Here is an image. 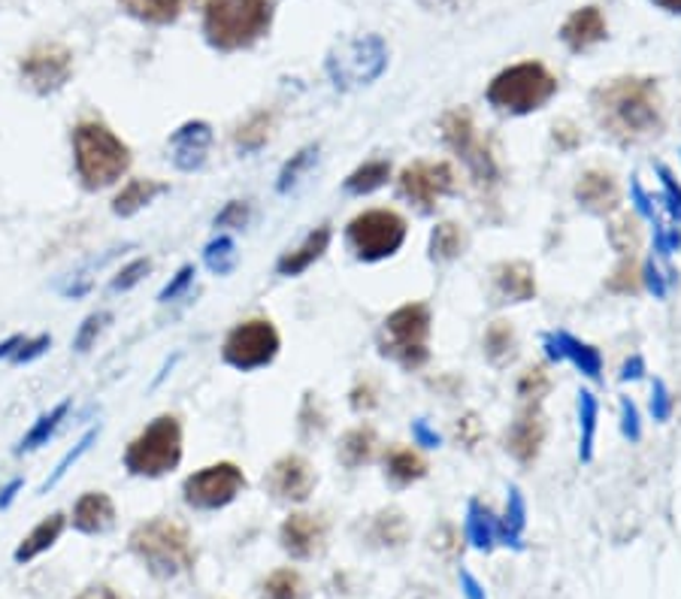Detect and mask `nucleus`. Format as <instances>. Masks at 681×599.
Returning <instances> with one entry per match:
<instances>
[{"label":"nucleus","mask_w":681,"mask_h":599,"mask_svg":"<svg viewBox=\"0 0 681 599\" xmlns=\"http://www.w3.org/2000/svg\"><path fill=\"white\" fill-rule=\"evenodd\" d=\"M331 240H334V230L327 228V224L315 228L303 243L297 245L295 252H288V255L279 257L276 269H279L282 276H303L315 261H322L324 252L331 249Z\"/></svg>","instance_id":"nucleus-24"},{"label":"nucleus","mask_w":681,"mask_h":599,"mask_svg":"<svg viewBox=\"0 0 681 599\" xmlns=\"http://www.w3.org/2000/svg\"><path fill=\"white\" fill-rule=\"evenodd\" d=\"M77 599H122V597H116L109 587H89V590H82Z\"/></svg>","instance_id":"nucleus-58"},{"label":"nucleus","mask_w":681,"mask_h":599,"mask_svg":"<svg viewBox=\"0 0 681 599\" xmlns=\"http://www.w3.org/2000/svg\"><path fill=\"white\" fill-rule=\"evenodd\" d=\"M388 466V475L397 482V485H412V482H418V479H425L427 475V460L418 454V451H412V448H394L385 460Z\"/></svg>","instance_id":"nucleus-30"},{"label":"nucleus","mask_w":681,"mask_h":599,"mask_svg":"<svg viewBox=\"0 0 681 599\" xmlns=\"http://www.w3.org/2000/svg\"><path fill=\"white\" fill-rule=\"evenodd\" d=\"M621 418H624V424H621V427H624V436L636 442L643 430H639V415H636V406H633L627 396L621 400Z\"/></svg>","instance_id":"nucleus-49"},{"label":"nucleus","mask_w":681,"mask_h":599,"mask_svg":"<svg viewBox=\"0 0 681 599\" xmlns=\"http://www.w3.org/2000/svg\"><path fill=\"white\" fill-rule=\"evenodd\" d=\"M212 146V128L206 122H185L180 130H173L170 149H173V164L182 173H194L206 164V152Z\"/></svg>","instance_id":"nucleus-18"},{"label":"nucleus","mask_w":681,"mask_h":599,"mask_svg":"<svg viewBox=\"0 0 681 599\" xmlns=\"http://www.w3.org/2000/svg\"><path fill=\"white\" fill-rule=\"evenodd\" d=\"M270 130H273V115L270 113H255L249 122H243L236 134H233V146L240 149V152H261L267 140H270Z\"/></svg>","instance_id":"nucleus-31"},{"label":"nucleus","mask_w":681,"mask_h":599,"mask_svg":"<svg viewBox=\"0 0 681 599\" xmlns=\"http://www.w3.org/2000/svg\"><path fill=\"white\" fill-rule=\"evenodd\" d=\"M19 77L34 94L49 97L73 77V51L65 43H39L19 61Z\"/></svg>","instance_id":"nucleus-12"},{"label":"nucleus","mask_w":681,"mask_h":599,"mask_svg":"<svg viewBox=\"0 0 681 599\" xmlns=\"http://www.w3.org/2000/svg\"><path fill=\"white\" fill-rule=\"evenodd\" d=\"M605 288L615 293H631L639 288V276H636V264H633V255L624 257V264L615 269V276L605 281Z\"/></svg>","instance_id":"nucleus-45"},{"label":"nucleus","mask_w":681,"mask_h":599,"mask_svg":"<svg viewBox=\"0 0 681 599\" xmlns=\"http://www.w3.org/2000/svg\"><path fill=\"white\" fill-rule=\"evenodd\" d=\"M463 255V233L458 224L451 221H442L430 233V261L437 264H449L454 257Z\"/></svg>","instance_id":"nucleus-33"},{"label":"nucleus","mask_w":681,"mask_h":599,"mask_svg":"<svg viewBox=\"0 0 681 599\" xmlns=\"http://www.w3.org/2000/svg\"><path fill=\"white\" fill-rule=\"evenodd\" d=\"M485 355L490 364H506L515 357V331L509 321H494L485 331Z\"/></svg>","instance_id":"nucleus-34"},{"label":"nucleus","mask_w":681,"mask_h":599,"mask_svg":"<svg viewBox=\"0 0 681 599\" xmlns=\"http://www.w3.org/2000/svg\"><path fill=\"white\" fill-rule=\"evenodd\" d=\"M67 412H70V400H61L58 406H51L49 412H43L37 418V424H34V427L22 436V442L15 446V454L22 458V454H31V451H37V448L49 446V439L58 434V427H61V422L67 418Z\"/></svg>","instance_id":"nucleus-29"},{"label":"nucleus","mask_w":681,"mask_h":599,"mask_svg":"<svg viewBox=\"0 0 681 599\" xmlns=\"http://www.w3.org/2000/svg\"><path fill=\"white\" fill-rule=\"evenodd\" d=\"M597 125L621 146L651 137L660 128V94L655 79H612L591 97Z\"/></svg>","instance_id":"nucleus-1"},{"label":"nucleus","mask_w":681,"mask_h":599,"mask_svg":"<svg viewBox=\"0 0 681 599\" xmlns=\"http://www.w3.org/2000/svg\"><path fill=\"white\" fill-rule=\"evenodd\" d=\"M655 3L667 13H681V0H655Z\"/></svg>","instance_id":"nucleus-59"},{"label":"nucleus","mask_w":681,"mask_h":599,"mask_svg":"<svg viewBox=\"0 0 681 599\" xmlns=\"http://www.w3.org/2000/svg\"><path fill=\"white\" fill-rule=\"evenodd\" d=\"M442 140L449 142V149L463 164L470 166V173L478 185H497L500 182V166L490 152L488 140H482L476 130V122L466 110H451L442 118Z\"/></svg>","instance_id":"nucleus-9"},{"label":"nucleus","mask_w":681,"mask_h":599,"mask_svg":"<svg viewBox=\"0 0 681 599\" xmlns=\"http://www.w3.org/2000/svg\"><path fill=\"white\" fill-rule=\"evenodd\" d=\"M149 269H152V261H149V257H137V261H130L128 267H122V273L113 279L109 288H113L116 293L130 291V288H137V285H140L142 276H149Z\"/></svg>","instance_id":"nucleus-43"},{"label":"nucleus","mask_w":681,"mask_h":599,"mask_svg":"<svg viewBox=\"0 0 681 599\" xmlns=\"http://www.w3.org/2000/svg\"><path fill=\"white\" fill-rule=\"evenodd\" d=\"M388 51L379 37L355 39L339 51L331 55L327 61V73L334 79L336 89H358V85H370L382 70H385Z\"/></svg>","instance_id":"nucleus-13"},{"label":"nucleus","mask_w":681,"mask_h":599,"mask_svg":"<svg viewBox=\"0 0 681 599\" xmlns=\"http://www.w3.org/2000/svg\"><path fill=\"white\" fill-rule=\"evenodd\" d=\"M545 352L552 360H569L576 370H581L588 379H600L603 372V360H600V352L593 345L581 343L576 336H569L566 331L549 333L545 336Z\"/></svg>","instance_id":"nucleus-20"},{"label":"nucleus","mask_w":681,"mask_h":599,"mask_svg":"<svg viewBox=\"0 0 681 599\" xmlns=\"http://www.w3.org/2000/svg\"><path fill=\"white\" fill-rule=\"evenodd\" d=\"M351 406L358 408H373L376 406V396H373V388L367 384V388H355L351 391Z\"/></svg>","instance_id":"nucleus-54"},{"label":"nucleus","mask_w":681,"mask_h":599,"mask_svg":"<svg viewBox=\"0 0 681 599\" xmlns=\"http://www.w3.org/2000/svg\"><path fill=\"white\" fill-rule=\"evenodd\" d=\"M245 491V475L243 470L231 463V460H221L212 466L192 472L182 485V497L185 503L197 511H216L231 506L233 499Z\"/></svg>","instance_id":"nucleus-11"},{"label":"nucleus","mask_w":681,"mask_h":599,"mask_svg":"<svg viewBox=\"0 0 681 599\" xmlns=\"http://www.w3.org/2000/svg\"><path fill=\"white\" fill-rule=\"evenodd\" d=\"M376 446H379V436H376L373 427H370V424H360V427H355V430H348V434L343 436L336 458H339V463H343L346 470H358V466L373 460Z\"/></svg>","instance_id":"nucleus-28"},{"label":"nucleus","mask_w":681,"mask_h":599,"mask_svg":"<svg viewBox=\"0 0 681 599\" xmlns=\"http://www.w3.org/2000/svg\"><path fill=\"white\" fill-rule=\"evenodd\" d=\"M194 276H197V273H194L192 264H185V267H182L180 273H176V276H173V279H170L168 285L161 288V293H158V300H161V303H170V300H176V297H180V293L185 291L188 285H192Z\"/></svg>","instance_id":"nucleus-47"},{"label":"nucleus","mask_w":681,"mask_h":599,"mask_svg":"<svg viewBox=\"0 0 681 599\" xmlns=\"http://www.w3.org/2000/svg\"><path fill=\"white\" fill-rule=\"evenodd\" d=\"M494 291L500 303H528L536 297V273L528 261H509L494 267Z\"/></svg>","instance_id":"nucleus-21"},{"label":"nucleus","mask_w":681,"mask_h":599,"mask_svg":"<svg viewBox=\"0 0 681 599\" xmlns=\"http://www.w3.org/2000/svg\"><path fill=\"white\" fill-rule=\"evenodd\" d=\"M660 178H663V188H667L669 212L676 218H681V188L676 185V178H672V173H669L667 166H660Z\"/></svg>","instance_id":"nucleus-50"},{"label":"nucleus","mask_w":681,"mask_h":599,"mask_svg":"<svg viewBox=\"0 0 681 599\" xmlns=\"http://www.w3.org/2000/svg\"><path fill=\"white\" fill-rule=\"evenodd\" d=\"M65 527H67V518L61 515V511H55V515H49L46 521H39L31 533L19 542V549H15V563H31L34 557H39L43 551H49L55 542H58V535L65 533Z\"/></svg>","instance_id":"nucleus-27"},{"label":"nucleus","mask_w":681,"mask_h":599,"mask_svg":"<svg viewBox=\"0 0 681 599\" xmlns=\"http://www.w3.org/2000/svg\"><path fill=\"white\" fill-rule=\"evenodd\" d=\"M49 345H51L49 333H39V336H34V339H27L25 336L22 345L13 352V357H10V364H15V367L31 364V360H37L39 355H46V352H49Z\"/></svg>","instance_id":"nucleus-44"},{"label":"nucleus","mask_w":681,"mask_h":599,"mask_svg":"<svg viewBox=\"0 0 681 599\" xmlns=\"http://www.w3.org/2000/svg\"><path fill=\"white\" fill-rule=\"evenodd\" d=\"M557 94V79L540 61H524L503 70L488 85V103L503 113L528 115L542 110Z\"/></svg>","instance_id":"nucleus-6"},{"label":"nucleus","mask_w":681,"mask_h":599,"mask_svg":"<svg viewBox=\"0 0 681 599\" xmlns=\"http://www.w3.org/2000/svg\"><path fill=\"white\" fill-rule=\"evenodd\" d=\"M576 200H579L593 216H609L621 206V192L612 173L605 170H588L576 185Z\"/></svg>","instance_id":"nucleus-19"},{"label":"nucleus","mask_w":681,"mask_h":599,"mask_svg":"<svg viewBox=\"0 0 681 599\" xmlns=\"http://www.w3.org/2000/svg\"><path fill=\"white\" fill-rule=\"evenodd\" d=\"M609 243L615 249L617 255H633L636 252V243H639V230H636V221L631 216L617 218L609 228Z\"/></svg>","instance_id":"nucleus-41"},{"label":"nucleus","mask_w":681,"mask_h":599,"mask_svg":"<svg viewBox=\"0 0 681 599\" xmlns=\"http://www.w3.org/2000/svg\"><path fill=\"white\" fill-rule=\"evenodd\" d=\"M549 388H552L549 372L542 370V367H530V370L521 376V382H518V396H524L528 403H540L542 396L549 394Z\"/></svg>","instance_id":"nucleus-42"},{"label":"nucleus","mask_w":681,"mask_h":599,"mask_svg":"<svg viewBox=\"0 0 681 599\" xmlns=\"http://www.w3.org/2000/svg\"><path fill=\"white\" fill-rule=\"evenodd\" d=\"M315 158H319V146H303L300 152L291 154V161H288V164L282 166V173H279L276 192L279 194L291 192L297 182H300V176H303L309 166H312V161H315Z\"/></svg>","instance_id":"nucleus-37"},{"label":"nucleus","mask_w":681,"mask_h":599,"mask_svg":"<svg viewBox=\"0 0 681 599\" xmlns=\"http://www.w3.org/2000/svg\"><path fill=\"white\" fill-rule=\"evenodd\" d=\"M400 194L415 204L422 212H434L446 194L454 192L458 176L449 161H415L397 178Z\"/></svg>","instance_id":"nucleus-14"},{"label":"nucleus","mask_w":681,"mask_h":599,"mask_svg":"<svg viewBox=\"0 0 681 599\" xmlns=\"http://www.w3.org/2000/svg\"><path fill=\"white\" fill-rule=\"evenodd\" d=\"M113 523H116V503H113L109 494L89 491V494H82L77 499V506H73V527H77L79 533H106Z\"/></svg>","instance_id":"nucleus-22"},{"label":"nucleus","mask_w":681,"mask_h":599,"mask_svg":"<svg viewBox=\"0 0 681 599\" xmlns=\"http://www.w3.org/2000/svg\"><path fill=\"white\" fill-rule=\"evenodd\" d=\"M315 470L307 458L300 454H285L273 463L267 475H264V485L276 499L285 503H307L309 494L315 491Z\"/></svg>","instance_id":"nucleus-15"},{"label":"nucleus","mask_w":681,"mask_h":599,"mask_svg":"<svg viewBox=\"0 0 681 599\" xmlns=\"http://www.w3.org/2000/svg\"><path fill=\"white\" fill-rule=\"evenodd\" d=\"M346 233L355 255L376 264V261L397 255L400 245L406 243V218L391 209H370L363 216L351 218Z\"/></svg>","instance_id":"nucleus-8"},{"label":"nucleus","mask_w":681,"mask_h":599,"mask_svg":"<svg viewBox=\"0 0 681 599\" xmlns=\"http://www.w3.org/2000/svg\"><path fill=\"white\" fill-rule=\"evenodd\" d=\"M282 348L279 331L273 327L267 319H252L236 324L228 339L221 345V357L224 364L240 372L261 370V367H270L276 355Z\"/></svg>","instance_id":"nucleus-10"},{"label":"nucleus","mask_w":681,"mask_h":599,"mask_svg":"<svg viewBox=\"0 0 681 599\" xmlns=\"http://www.w3.org/2000/svg\"><path fill=\"white\" fill-rule=\"evenodd\" d=\"M22 485H25L22 479H13L10 485H7V487H3V491H0V509H10V503H13L15 494L22 491Z\"/></svg>","instance_id":"nucleus-55"},{"label":"nucleus","mask_w":681,"mask_h":599,"mask_svg":"<svg viewBox=\"0 0 681 599\" xmlns=\"http://www.w3.org/2000/svg\"><path fill=\"white\" fill-rule=\"evenodd\" d=\"M168 182H158V178H130L128 185L113 197V212L118 218H134L142 212L146 206L154 204L161 194H168Z\"/></svg>","instance_id":"nucleus-25"},{"label":"nucleus","mask_w":681,"mask_h":599,"mask_svg":"<svg viewBox=\"0 0 681 599\" xmlns=\"http://www.w3.org/2000/svg\"><path fill=\"white\" fill-rule=\"evenodd\" d=\"M204 261L216 276H231L240 255H236V245H233L231 237H219V240H212V243L206 245Z\"/></svg>","instance_id":"nucleus-36"},{"label":"nucleus","mask_w":681,"mask_h":599,"mask_svg":"<svg viewBox=\"0 0 681 599\" xmlns=\"http://www.w3.org/2000/svg\"><path fill=\"white\" fill-rule=\"evenodd\" d=\"M651 412H655L657 422H663L669 415V394L663 382H655V396H651Z\"/></svg>","instance_id":"nucleus-52"},{"label":"nucleus","mask_w":681,"mask_h":599,"mask_svg":"<svg viewBox=\"0 0 681 599\" xmlns=\"http://www.w3.org/2000/svg\"><path fill=\"white\" fill-rule=\"evenodd\" d=\"M249 218H252V209L245 200H231V204L221 209L219 216H216V228H231V230H240L249 224Z\"/></svg>","instance_id":"nucleus-46"},{"label":"nucleus","mask_w":681,"mask_h":599,"mask_svg":"<svg viewBox=\"0 0 681 599\" xmlns=\"http://www.w3.org/2000/svg\"><path fill=\"white\" fill-rule=\"evenodd\" d=\"M73 164L85 192H103L130 170V149L103 122H79L73 128Z\"/></svg>","instance_id":"nucleus-3"},{"label":"nucleus","mask_w":681,"mask_h":599,"mask_svg":"<svg viewBox=\"0 0 681 599\" xmlns=\"http://www.w3.org/2000/svg\"><path fill=\"white\" fill-rule=\"evenodd\" d=\"M273 0H206L204 37L212 49L240 51L270 34Z\"/></svg>","instance_id":"nucleus-2"},{"label":"nucleus","mask_w":681,"mask_h":599,"mask_svg":"<svg viewBox=\"0 0 681 599\" xmlns=\"http://www.w3.org/2000/svg\"><path fill=\"white\" fill-rule=\"evenodd\" d=\"M412 434H415V439L422 442V446L427 448H437L439 446V436L427 427V422H415L412 424Z\"/></svg>","instance_id":"nucleus-53"},{"label":"nucleus","mask_w":681,"mask_h":599,"mask_svg":"<svg viewBox=\"0 0 681 599\" xmlns=\"http://www.w3.org/2000/svg\"><path fill=\"white\" fill-rule=\"evenodd\" d=\"M379 352L403 370H422L430 360V307L406 303L394 309L379 331Z\"/></svg>","instance_id":"nucleus-5"},{"label":"nucleus","mask_w":681,"mask_h":599,"mask_svg":"<svg viewBox=\"0 0 681 599\" xmlns=\"http://www.w3.org/2000/svg\"><path fill=\"white\" fill-rule=\"evenodd\" d=\"M597 415H600V406H597V396L591 391H579V427H581V446L579 458L588 463L593 458V436H597Z\"/></svg>","instance_id":"nucleus-35"},{"label":"nucleus","mask_w":681,"mask_h":599,"mask_svg":"<svg viewBox=\"0 0 681 599\" xmlns=\"http://www.w3.org/2000/svg\"><path fill=\"white\" fill-rule=\"evenodd\" d=\"M388 178H391V164H388L385 158H376V161L360 164L358 170L346 178V192L348 194H373L385 185Z\"/></svg>","instance_id":"nucleus-32"},{"label":"nucleus","mask_w":681,"mask_h":599,"mask_svg":"<svg viewBox=\"0 0 681 599\" xmlns=\"http://www.w3.org/2000/svg\"><path fill=\"white\" fill-rule=\"evenodd\" d=\"M113 321V312H91L89 319L79 324L77 336H73V352L85 355L91 345L97 343V336L106 331V324Z\"/></svg>","instance_id":"nucleus-40"},{"label":"nucleus","mask_w":681,"mask_h":599,"mask_svg":"<svg viewBox=\"0 0 681 599\" xmlns=\"http://www.w3.org/2000/svg\"><path fill=\"white\" fill-rule=\"evenodd\" d=\"M470 533L476 539V545H488L490 539V515L488 511H482L478 503L470 506Z\"/></svg>","instance_id":"nucleus-48"},{"label":"nucleus","mask_w":681,"mask_h":599,"mask_svg":"<svg viewBox=\"0 0 681 599\" xmlns=\"http://www.w3.org/2000/svg\"><path fill=\"white\" fill-rule=\"evenodd\" d=\"M554 140H557L561 149H573L581 137H579V130L573 128L569 122H561V125H554Z\"/></svg>","instance_id":"nucleus-51"},{"label":"nucleus","mask_w":681,"mask_h":599,"mask_svg":"<svg viewBox=\"0 0 681 599\" xmlns=\"http://www.w3.org/2000/svg\"><path fill=\"white\" fill-rule=\"evenodd\" d=\"M97 434H101V427H91L89 434L82 436V439H79L77 446H73V448H70V451H67L65 458L58 460V466H55V472H51L49 479L43 482V487H39V494H49L51 487L58 485V482L65 479L67 472H70V466H73V463H77V460L82 458V454H89V448L94 446V439H97Z\"/></svg>","instance_id":"nucleus-39"},{"label":"nucleus","mask_w":681,"mask_h":599,"mask_svg":"<svg viewBox=\"0 0 681 599\" xmlns=\"http://www.w3.org/2000/svg\"><path fill=\"white\" fill-rule=\"evenodd\" d=\"M645 370V364H643V357H633V360H627L624 364V372H621V379L627 382V379H639Z\"/></svg>","instance_id":"nucleus-57"},{"label":"nucleus","mask_w":681,"mask_h":599,"mask_svg":"<svg viewBox=\"0 0 681 599\" xmlns=\"http://www.w3.org/2000/svg\"><path fill=\"white\" fill-rule=\"evenodd\" d=\"M194 0H118V7L146 25H173Z\"/></svg>","instance_id":"nucleus-26"},{"label":"nucleus","mask_w":681,"mask_h":599,"mask_svg":"<svg viewBox=\"0 0 681 599\" xmlns=\"http://www.w3.org/2000/svg\"><path fill=\"white\" fill-rule=\"evenodd\" d=\"M182 463V424L176 415H158L125 448V470L140 479H161Z\"/></svg>","instance_id":"nucleus-7"},{"label":"nucleus","mask_w":681,"mask_h":599,"mask_svg":"<svg viewBox=\"0 0 681 599\" xmlns=\"http://www.w3.org/2000/svg\"><path fill=\"white\" fill-rule=\"evenodd\" d=\"M633 197H636V209H639L645 218H655V212H651V204H648V197H645L643 185H639V182H633Z\"/></svg>","instance_id":"nucleus-56"},{"label":"nucleus","mask_w":681,"mask_h":599,"mask_svg":"<svg viewBox=\"0 0 681 599\" xmlns=\"http://www.w3.org/2000/svg\"><path fill=\"white\" fill-rule=\"evenodd\" d=\"M279 542H282V549L288 551L291 557H297V561H309V557L319 554L324 545L322 518L307 515V511L288 515L282 527H279Z\"/></svg>","instance_id":"nucleus-16"},{"label":"nucleus","mask_w":681,"mask_h":599,"mask_svg":"<svg viewBox=\"0 0 681 599\" xmlns=\"http://www.w3.org/2000/svg\"><path fill=\"white\" fill-rule=\"evenodd\" d=\"M561 39L573 51H588L605 39V19L600 7H585L569 15L561 27Z\"/></svg>","instance_id":"nucleus-23"},{"label":"nucleus","mask_w":681,"mask_h":599,"mask_svg":"<svg viewBox=\"0 0 681 599\" xmlns=\"http://www.w3.org/2000/svg\"><path fill=\"white\" fill-rule=\"evenodd\" d=\"M430 3H439V0H430Z\"/></svg>","instance_id":"nucleus-60"},{"label":"nucleus","mask_w":681,"mask_h":599,"mask_svg":"<svg viewBox=\"0 0 681 599\" xmlns=\"http://www.w3.org/2000/svg\"><path fill=\"white\" fill-rule=\"evenodd\" d=\"M303 597V578L295 569H276L264 581V599H300Z\"/></svg>","instance_id":"nucleus-38"},{"label":"nucleus","mask_w":681,"mask_h":599,"mask_svg":"<svg viewBox=\"0 0 681 599\" xmlns=\"http://www.w3.org/2000/svg\"><path fill=\"white\" fill-rule=\"evenodd\" d=\"M128 545L154 578H176L180 573H188L197 561L188 527H182L173 518H152V521L137 523Z\"/></svg>","instance_id":"nucleus-4"},{"label":"nucleus","mask_w":681,"mask_h":599,"mask_svg":"<svg viewBox=\"0 0 681 599\" xmlns=\"http://www.w3.org/2000/svg\"><path fill=\"white\" fill-rule=\"evenodd\" d=\"M542 442H545V418H542L540 406L533 403L509 427V434H506V451L518 463H533V460L540 458Z\"/></svg>","instance_id":"nucleus-17"}]
</instances>
